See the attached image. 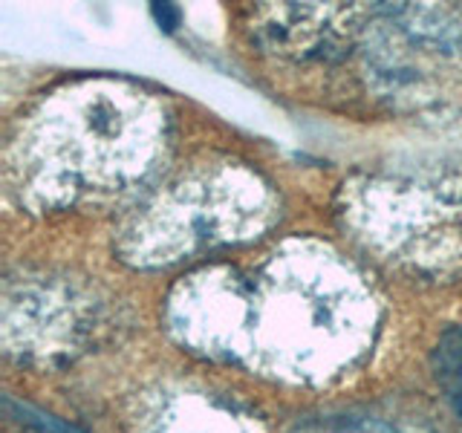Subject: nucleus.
<instances>
[{
	"instance_id": "1",
	"label": "nucleus",
	"mask_w": 462,
	"mask_h": 433,
	"mask_svg": "<svg viewBox=\"0 0 462 433\" xmlns=\"http://www.w3.org/2000/svg\"><path fill=\"white\" fill-rule=\"evenodd\" d=\"M433 370L445 399L462 419V327L448 329L433 350Z\"/></svg>"
},
{
	"instance_id": "2",
	"label": "nucleus",
	"mask_w": 462,
	"mask_h": 433,
	"mask_svg": "<svg viewBox=\"0 0 462 433\" xmlns=\"http://www.w3.org/2000/svg\"><path fill=\"white\" fill-rule=\"evenodd\" d=\"M153 18L159 21V26H165V29H173L180 23V9L177 6H171V4H162V6H153Z\"/></svg>"
},
{
	"instance_id": "3",
	"label": "nucleus",
	"mask_w": 462,
	"mask_h": 433,
	"mask_svg": "<svg viewBox=\"0 0 462 433\" xmlns=\"http://www.w3.org/2000/svg\"><path fill=\"white\" fill-rule=\"evenodd\" d=\"M41 430L43 433H72V430H67V428H61V425H55V422H43V419H41Z\"/></svg>"
}]
</instances>
